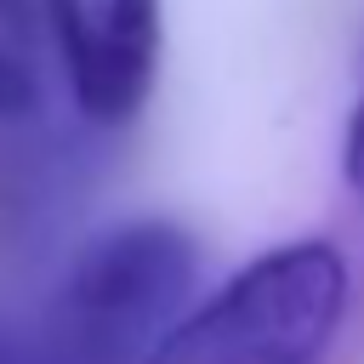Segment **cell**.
<instances>
[{
    "label": "cell",
    "instance_id": "3957f363",
    "mask_svg": "<svg viewBox=\"0 0 364 364\" xmlns=\"http://www.w3.org/2000/svg\"><path fill=\"white\" fill-rule=\"evenodd\" d=\"M159 63V0H102V125L142 108Z\"/></svg>",
    "mask_w": 364,
    "mask_h": 364
},
{
    "label": "cell",
    "instance_id": "52a82bcc",
    "mask_svg": "<svg viewBox=\"0 0 364 364\" xmlns=\"http://www.w3.org/2000/svg\"><path fill=\"white\" fill-rule=\"evenodd\" d=\"M0 364H6V353H0Z\"/></svg>",
    "mask_w": 364,
    "mask_h": 364
},
{
    "label": "cell",
    "instance_id": "5b68a950",
    "mask_svg": "<svg viewBox=\"0 0 364 364\" xmlns=\"http://www.w3.org/2000/svg\"><path fill=\"white\" fill-rule=\"evenodd\" d=\"M34 102H40V91H34V74H28L17 57H6V51H0V125H6V119H23V114H34Z\"/></svg>",
    "mask_w": 364,
    "mask_h": 364
},
{
    "label": "cell",
    "instance_id": "8992f818",
    "mask_svg": "<svg viewBox=\"0 0 364 364\" xmlns=\"http://www.w3.org/2000/svg\"><path fill=\"white\" fill-rule=\"evenodd\" d=\"M341 171H347V182L364 193V97H358V108H353V119H347V148H341Z\"/></svg>",
    "mask_w": 364,
    "mask_h": 364
},
{
    "label": "cell",
    "instance_id": "277c9868",
    "mask_svg": "<svg viewBox=\"0 0 364 364\" xmlns=\"http://www.w3.org/2000/svg\"><path fill=\"white\" fill-rule=\"evenodd\" d=\"M57 51L68 63V85L80 108L97 119L102 114V0H46Z\"/></svg>",
    "mask_w": 364,
    "mask_h": 364
},
{
    "label": "cell",
    "instance_id": "6da1fadb",
    "mask_svg": "<svg viewBox=\"0 0 364 364\" xmlns=\"http://www.w3.org/2000/svg\"><path fill=\"white\" fill-rule=\"evenodd\" d=\"M347 313V256L330 239H296L239 267L188 307L148 364H313Z\"/></svg>",
    "mask_w": 364,
    "mask_h": 364
},
{
    "label": "cell",
    "instance_id": "7a4b0ae2",
    "mask_svg": "<svg viewBox=\"0 0 364 364\" xmlns=\"http://www.w3.org/2000/svg\"><path fill=\"white\" fill-rule=\"evenodd\" d=\"M199 245L176 222H125L85 245L46 313L51 364H148L188 313Z\"/></svg>",
    "mask_w": 364,
    "mask_h": 364
}]
</instances>
